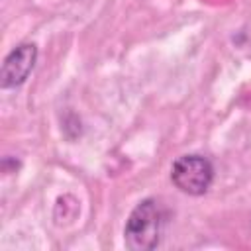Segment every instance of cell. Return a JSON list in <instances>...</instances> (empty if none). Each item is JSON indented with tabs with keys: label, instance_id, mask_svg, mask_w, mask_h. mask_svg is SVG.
<instances>
[{
	"label": "cell",
	"instance_id": "cell-2",
	"mask_svg": "<svg viewBox=\"0 0 251 251\" xmlns=\"http://www.w3.org/2000/svg\"><path fill=\"white\" fill-rule=\"evenodd\" d=\"M214 165L200 153H186L175 159L171 167V182L188 196H202L214 182Z\"/></svg>",
	"mask_w": 251,
	"mask_h": 251
},
{
	"label": "cell",
	"instance_id": "cell-3",
	"mask_svg": "<svg viewBox=\"0 0 251 251\" xmlns=\"http://www.w3.org/2000/svg\"><path fill=\"white\" fill-rule=\"evenodd\" d=\"M37 63V45L35 43H20L16 45L2 61L0 67V86L6 88H16L27 80L31 75L33 67Z\"/></svg>",
	"mask_w": 251,
	"mask_h": 251
},
{
	"label": "cell",
	"instance_id": "cell-1",
	"mask_svg": "<svg viewBox=\"0 0 251 251\" xmlns=\"http://www.w3.org/2000/svg\"><path fill=\"white\" fill-rule=\"evenodd\" d=\"M163 208L157 198L141 200L126 220L124 243L129 251H151L159 245L163 233Z\"/></svg>",
	"mask_w": 251,
	"mask_h": 251
}]
</instances>
